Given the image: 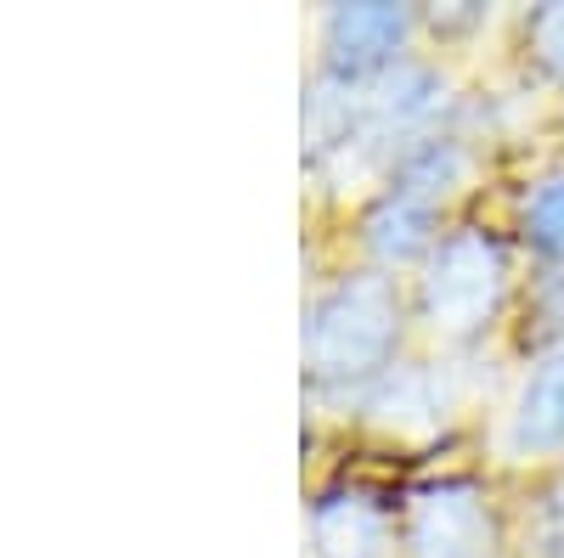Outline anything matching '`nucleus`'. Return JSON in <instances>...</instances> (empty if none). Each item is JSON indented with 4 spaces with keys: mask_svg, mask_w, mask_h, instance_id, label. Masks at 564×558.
I'll return each mask as SVG.
<instances>
[{
    "mask_svg": "<svg viewBox=\"0 0 564 558\" xmlns=\"http://www.w3.org/2000/svg\"><path fill=\"white\" fill-rule=\"evenodd\" d=\"M502 294V260L480 231H457L441 243L430 276H423V310H430L435 328L446 333H468L497 310Z\"/></svg>",
    "mask_w": 564,
    "mask_h": 558,
    "instance_id": "f03ea898",
    "label": "nucleus"
},
{
    "mask_svg": "<svg viewBox=\"0 0 564 558\" xmlns=\"http://www.w3.org/2000/svg\"><path fill=\"white\" fill-rule=\"evenodd\" d=\"M486 514L463 485H441L412 507V552L417 558H480Z\"/></svg>",
    "mask_w": 564,
    "mask_h": 558,
    "instance_id": "7ed1b4c3",
    "label": "nucleus"
},
{
    "mask_svg": "<svg viewBox=\"0 0 564 558\" xmlns=\"http://www.w3.org/2000/svg\"><path fill=\"white\" fill-rule=\"evenodd\" d=\"M430 226H435V198L430 193H412V186H395V198H384L367 220V243L379 249L384 260H406L430 243Z\"/></svg>",
    "mask_w": 564,
    "mask_h": 558,
    "instance_id": "39448f33",
    "label": "nucleus"
},
{
    "mask_svg": "<svg viewBox=\"0 0 564 558\" xmlns=\"http://www.w3.org/2000/svg\"><path fill=\"white\" fill-rule=\"evenodd\" d=\"M525 226H531V243H536L542 254L564 260V175H558V180H547L542 193L531 198Z\"/></svg>",
    "mask_w": 564,
    "mask_h": 558,
    "instance_id": "6e6552de",
    "label": "nucleus"
},
{
    "mask_svg": "<svg viewBox=\"0 0 564 558\" xmlns=\"http://www.w3.org/2000/svg\"><path fill=\"white\" fill-rule=\"evenodd\" d=\"M401 34H406L401 7H345V12H334V23H327V52H334L339 68L367 74L395 52Z\"/></svg>",
    "mask_w": 564,
    "mask_h": 558,
    "instance_id": "20e7f679",
    "label": "nucleus"
},
{
    "mask_svg": "<svg viewBox=\"0 0 564 558\" xmlns=\"http://www.w3.org/2000/svg\"><path fill=\"white\" fill-rule=\"evenodd\" d=\"M513 435H520V446H564V350L547 355L531 384L520 395V417H513Z\"/></svg>",
    "mask_w": 564,
    "mask_h": 558,
    "instance_id": "423d86ee",
    "label": "nucleus"
},
{
    "mask_svg": "<svg viewBox=\"0 0 564 558\" xmlns=\"http://www.w3.org/2000/svg\"><path fill=\"white\" fill-rule=\"evenodd\" d=\"M316 541L327 558H372L384 541V525L367 502H327L316 514Z\"/></svg>",
    "mask_w": 564,
    "mask_h": 558,
    "instance_id": "0eeeda50",
    "label": "nucleus"
},
{
    "mask_svg": "<svg viewBox=\"0 0 564 558\" xmlns=\"http://www.w3.org/2000/svg\"><path fill=\"white\" fill-rule=\"evenodd\" d=\"M395 344V294L384 276H356L339 283L305 328L311 366L327 379H350V372H372Z\"/></svg>",
    "mask_w": 564,
    "mask_h": 558,
    "instance_id": "f257e3e1",
    "label": "nucleus"
},
{
    "mask_svg": "<svg viewBox=\"0 0 564 558\" xmlns=\"http://www.w3.org/2000/svg\"><path fill=\"white\" fill-rule=\"evenodd\" d=\"M531 52H536V63L547 74L564 79V7H542L531 18Z\"/></svg>",
    "mask_w": 564,
    "mask_h": 558,
    "instance_id": "1a4fd4ad",
    "label": "nucleus"
}]
</instances>
